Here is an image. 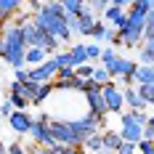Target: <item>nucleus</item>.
<instances>
[{
  "label": "nucleus",
  "instance_id": "obj_31",
  "mask_svg": "<svg viewBox=\"0 0 154 154\" xmlns=\"http://www.w3.org/2000/svg\"><path fill=\"white\" fill-rule=\"evenodd\" d=\"M117 154H138V149H136V143H133V141H122V143H120V149H117Z\"/></svg>",
  "mask_w": 154,
  "mask_h": 154
},
{
  "label": "nucleus",
  "instance_id": "obj_41",
  "mask_svg": "<svg viewBox=\"0 0 154 154\" xmlns=\"http://www.w3.org/2000/svg\"><path fill=\"white\" fill-rule=\"evenodd\" d=\"M136 0H112V5H120V8H128V5H133Z\"/></svg>",
  "mask_w": 154,
  "mask_h": 154
},
{
  "label": "nucleus",
  "instance_id": "obj_5",
  "mask_svg": "<svg viewBox=\"0 0 154 154\" xmlns=\"http://www.w3.org/2000/svg\"><path fill=\"white\" fill-rule=\"evenodd\" d=\"M120 120H122V128H120L122 141H133V143H138V141L143 138V125L136 122V117H133L130 112H122Z\"/></svg>",
  "mask_w": 154,
  "mask_h": 154
},
{
  "label": "nucleus",
  "instance_id": "obj_43",
  "mask_svg": "<svg viewBox=\"0 0 154 154\" xmlns=\"http://www.w3.org/2000/svg\"><path fill=\"white\" fill-rule=\"evenodd\" d=\"M98 154H117V152H109V149H101Z\"/></svg>",
  "mask_w": 154,
  "mask_h": 154
},
{
  "label": "nucleus",
  "instance_id": "obj_32",
  "mask_svg": "<svg viewBox=\"0 0 154 154\" xmlns=\"http://www.w3.org/2000/svg\"><path fill=\"white\" fill-rule=\"evenodd\" d=\"M141 64H154V51L146 45H141Z\"/></svg>",
  "mask_w": 154,
  "mask_h": 154
},
{
  "label": "nucleus",
  "instance_id": "obj_49",
  "mask_svg": "<svg viewBox=\"0 0 154 154\" xmlns=\"http://www.w3.org/2000/svg\"><path fill=\"white\" fill-rule=\"evenodd\" d=\"M5 154H8V152H5Z\"/></svg>",
  "mask_w": 154,
  "mask_h": 154
},
{
  "label": "nucleus",
  "instance_id": "obj_42",
  "mask_svg": "<svg viewBox=\"0 0 154 154\" xmlns=\"http://www.w3.org/2000/svg\"><path fill=\"white\" fill-rule=\"evenodd\" d=\"M141 43H143L146 48H152V51H154V35H146V37H143Z\"/></svg>",
  "mask_w": 154,
  "mask_h": 154
},
{
  "label": "nucleus",
  "instance_id": "obj_45",
  "mask_svg": "<svg viewBox=\"0 0 154 154\" xmlns=\"http://www.w3.org/2000/svg\"><path fill=\"white\" fill-rule=\"evenodd\" d=\"M149 125H152V128H154V114H149Z\"/></svg>",
  "mask_w": 154,
  "mask_h": 154
},
{
  "label": "nucleus",
  "instance_id": "obj_7",
  "mask_svg": "<svg viewBox=\"0 0 154 154\" xmlns=\"http://www.w3.org/2000/svg\"><path fill=\"white\" fill-rule=\"evenodd\" d=\"M51 133H53L56 143H69V146H75V136H72L69 120H51Z\"/></svg>",
  "mask_w": 154,
  "mask_h": 154
},
{
  "label": "nucleus",
  "instance_id": "obj_26",
  "mask_svg": "<svg viewBox=\"0 0 154 154\" xmlns=\"http://www.w3.org/2000/svg\"><path fill=\"white\" fill-rule=\"evenodd\" d=\"M53 59H56V64H59V69H64V66H72L69 51H56V53H53Z\"/></svg>",
  "mask_w": 154,
  "mask_h": 154
},
{
  "label": "nucleus",
  "instance_id": "obj_24",
  "mask_svg": "<svg viewBox=\"0 0 154 154\" xmlns=\"http://www.w3.org/2000/svg\"><path fill=\"white\" fill-rule=\"evenodd\" d=\"M93 80H96L98 85H106L109 80H112V77H109V72H106V66H101V64H98V66L93 69Z\"/></svg>",
  "mask_w": 154,
  "mask_h": 154
},
{
  "label": "nucleus",
  "instance_id": "obj_6",
  "mask_svg": "<svg viewBox=\"0 0 154 154\" xmlns=\"http://www.w3.org/2000/svg\"><path fill=\"white\" fill-rule=\"evenodd\" d=\"M56 72H59L56 59H45L43 64H37V66L29 69V80H35V82H51V80H56Z\"/></svg>",
  "mask_w": 154,
  "mask_h": 154
},
{
  "label": "nucleus",
  "instance_id": "obj_28",
  "mask_svg": "<svg viewBox=\"0 0 154 154\" xmlns=\"http://www.w3.org/2000/svg\"><path fill=\"white\" fill-rule=\"evenodd\" d=\"M53 154H77V146H69V143H53L48 146Z\"/></svg>",
  "mask_w": 154,
  "mask_h": 154
},
{
  "label": "nucleus",
  "instance_id": "obj_4",
  "mask_svg": "<svg viewBox=\"0 0 154 154\" xmlns=\"http://www.w3.org/2000/svg\"><path fill=\"white\" fill-rule=\"evenodd\" d=\"M29 136L37 146H53L56 138L51 133V117L48 114H40L37 120H32V128H29Z\"/></svg>",
  "mask_w": 154,
  "mask_h": 154
},
{
  "label": "nucleus",
  "instance_id": "obj_48",
  "mask_svg": "<svg viewBox=\"0 0 154 154\" xmlns=\"http://www.w3.org/2000/svg\"><path fill=\"white\" fill-rule=\"evenodd\" d=\"M104 3H112V0H104Z\"/></svg>",
  "mask_w": 154,
  "mask_h": 154
},
{
  "label": "nucleus",
  "instance_id": "obj_30",
  "mask_svg": "<svg viewBox=\"0 0 154 154\" xmlns=\"http://www.w3.org/2000/svg\"><path fill=\"white\" fill-rule=\"evenodd\" d=\"M88 61H98V56H101V45H96V43H88Z\"/></svg>",
  "mask_w": 154,
  "mask_h": 154
},
{
  "label": "nucleus",
  "instance_id": "obj_46",
  "mask_svg": "<svg viewBox=\"0 0 154 154\" xmlns=\"http://www.w3.org/2000/svg\"><path fill=\"white\" fill-rule=\"evenodd\" d=\"M3 27H5V19H3V16H0V29H3Z\"/></svg>",
  "mask_w": 154,
  "mask_h": 154
},
{
  "label": "nucleus",
  "instance_id": "obj_22",
  "mask_svg": "<svg viewBox=\"0 0 154 154\" xmlns=\"http://www.w3.org/2000/svg\"><path fill=\"white\" fill-rule=\"evenodd\" d=\"M114 59H117V48H112V45L101 48V56H98V64H101V66H109Z\"/></svg>",
  "mask_w": 154,
  "mask_h": 154
},
{
  "label": "nucleus",
  "instance_id": "obj_14",
  "mask_svg": "<svg viewBox=\"0 0 154 154\" xmlns=\"http://www.w3.org/2000/svg\"><path fill=\"white\" fill-rule=\"evenodd\" d=\"M48 56L45 48H37V45H29L27 48V53H24V64H32V66H37V64H43Z\"/></svg>",
  "mask_w": 154,
  "mask_h": 154
},
{
  "label": "nucleus",
  "instance_id": "obj_9",
  "mask_svg": "<svg viewBox=\"0 0 154 154\" xmlns=\"http://www.w3.org/2000/svg\"><path fill=\"white\" fill-rule=\"evenodd\" d=\"M96 16H93V11L85 5L82 11H80V16H77V35H82V37H91V32H93V27H96Z\"/></svg>",
  "mask_w": 154,
  "mask_h": 154
},
{
  "label": "nucleus",
  "instance_id": "obj_20",
  "mask_svg": "<svg viewBox=\"0 0 154 154\" xmlns=\"http://www.w3.org/2000/svg\"><path fill=\"white\" fill-rule=\"evenodd\" d=\"M64 5V11H66V16H80V11L88 5V0H59Z\"/></svg>",
  "mask_w": 154,
  "mask_h": 154
},
{
  "label": "nucleus",
  "instance_id": "obj_35",
  "mask_svg": "<svg viewBox=\"0 0 154 154\" xmlns=\"http://www.w3.org/2000/svg\"><path fill=\"white\" fill-rule=\"evenodd\" d=\"M146 35H154V11H149L146 24H143V37H146Z\"/></svg>",
  "mask_w": 154,
  "mask_h": 154
},
{
  "label": "nucleus",
  "instance_id": "obj_15",
  "mask_svg": "<svg viewBox=\"0 0 154 154\" xmlns=\"http://www.w3.org/2000/svg\"><path fill=\"white\" fill-rule=\"evenodd\" d=\"M122 93H125V106L128 109H146V101L136 93L133 85H130V88H122Z\"/></svg>",
  "mask_w": 154,
  "mask_h": 154
},
{
  "label": "nucleus",
  "instance_id": "obj_19",
  "mask_svg": "<svg viewBox=\"0 0 154 154\" xmlns=\"http://www.w3.org/2000/svg\"><path fill=\"white\" fill-rule=\"evenodd\" d=\"M53 91H56V88H53V80H51V82H40V88H37V96L32 98V106H40V104H43V101H45V98H48Z\"/></svg>",
  "mask_w": 154,
  "mask_h": 154
},
{
  "label": "nucleus",
  "instance_id": "obj_23",
  "mask_svg": "<svg viewBox=\"0 0 154 154\" xmlns=\"http://www.w3.org/2000/svg\"><path fill=\"white\" fill-rule=\"evenodd\" d=\"M8 101L14 104V109H21V112L29 106V98H24L21 93H8Z\"/></svg>",
  "mask_w": 154,
  "mask_h": 154
},
{
  "label": "nucleus",
  "instance_id": "obj_38",
  "mask_svg": "<svg viewBox=\"0 0 154 154\" xmlns=\"http://www.w3.org/2000/svg\"><path fill=\"white\" fill-rule=\"evenodd\" d=\"M27 154H53V152H51L48 146H37V143H35V146H27Z\"/></svg>",
  "mask_w": 154,
  "mask_h": 154
},
{
  "label": "nucleus",
  "instance_id": "obj_16",
  "mask_svg": "<svg viewBox=\"0 0 154 154\" xmlns=\"http://www.w3.org/2000/svg\"><path fill=\"white\" fill-rule=\"evenodd\" d=\"M69 59H72V66L88 64V48H85V43H75L69 48Z\"/></svg>",
  "mask_w": 154,
  "mask_h": 154
},
{
  "label": "nucleus",
  "instance_id": "obj_12",
  "mask_svg": "<svg viewBox=\"0 0 154 154\" xmlns=\"http://www.w3.org/2000/svg\"><path fill=\"white\" fill-rule=\"evenodd\" d=\"M136 82H141V85H154V64H141L136 66Z\"/></svg>",
  "mask_w": 154,
  "mask_h": 154
},
{
  "label": "nucleus",
  "instance_id": "obj_2",
  "mask_svg": "<svg viewBox=\"0 0 154 154\" xmlns=\"http://www.w3.org/2000/svg\"><path fill=\"white\" fill-rule=\"evenodd\" d=\"M66 19H69V16L51 14V11H45V8H40L37 14H32V21L37 24V29H43V32H48V35H53L59 43H69V40H72V29H69Z\"/></svg>",
  "mask_w": 154,
  "mask_h": 154
},
{
  "label": "nucleus",
  "instance_id": "obj_25",
  "mask_svg": "<svg viewBox=\"0 0 154 154\" xmlns=\"http://www.w3.org/2000/svg\"><path fill=\"white\" fill-rule=\"evenodd\" d=\"M109 3H104V0H88V8L93 11V16L98 19V16H104V11H106Z\"/></svg>",
  "mask_w": 154,
  "mask_h": 154
},
{
  "label": "nucleus",
  "instance_id": "obj_10",
  "mask_svg": "<svg viewBox=\"0 0 154 154\" xmlns=\"http://www.w3.org/2000/svg\"><path fill=\"white\" fill-rule=\"evenodd\" d=\"M85 101H88V112L91 114H96V117H106V104H104V96H101V91H91L85 93Z\"/></svg>",
  "mask_w": 154,
  "mask_h": 154
},
{
  "label": "nucleus",
  "instance_id": "obj_34",
  "mask_svg": "<svg viewBox=\"0 0 154 154\" xmlns=\"http://www.w3.org/2000/svg\"><path fill=\"white\" fill-rule=\"evenodd\" d=\"M72 77H75V66H64L56 72V80H72Z\"/></svg>",
  "mask_w": 154,
  "mask_h": 154
},
{
  "label": "nucleus",
  "instance_id": "obj_1",
  "mask_svg": "<svg viewBox=\"0 0 154 154\" xmlns=\"http://www.w3.org/2000/svg\"><path fill=\"white\" fill-rule=\"evenodd\" d=\"M24 53H27V37L21 24L5 21V27L0 29V59L16 69V66H24Z\"/></svg>",
  "mask_w": 154,
  "mask_h": 154
},
{
  "label": "nucleus",
  "instance_id": "obj_8",
  "mask_svg": "<svg viewBox=\"0 0 154 154\" xmlns=\"http://www.w3.org/2000/svg\"><path fill=\"white\" fill-rule=\"evenodd\" d=\"M8 125H11L14 133L24 136V133H29V128H32V117L27 114V109H24V112H21V109H14L11 117H8Z\"/></svg>",
  "mask_w": 154,
  "mask_h": 154
},
{
  "label": "nucleus",
  "instance_id": "obj_21",
  "mask_svg": "<svg viewBox=\"0 0 154 154\" xmlns=\"http://www.w3.org/2000/svg\"><path fill=\"white\" fill-rule=\"evenodd\" d=\"M122 16H125V8H120V5H112V3H109L106 11H104V19H106V24H112V27H114V24H117Z\"/></svg>",
  "mask_w": 154,
  "mask_h": 154
},
{
  "label": "nucleus",
  "instance_id": "obj_39",
  "mask_svg": "<svg viewBox=\"0 0 154 154\" xmlns=\"http://www.w3.org/2000/svg\"><path fill=\"white\" fill-rule=\"evenodd\" d=\"M24 3H27V5L32 8V14H37V11L43 8V3H40V0H24Z\"/></svg>",
  "mask_w": 154,
  "mask_h": 154
},
{
  "label": "nucleus",
  "instance_id": "obj_13",
  "mask_svg": "<svg viewBox=\"0 0 154 154\" xmlns=\"http://www.w3.org/2000/svg\"><path fill=\"white\" fill-rule=\"evenodd\" d=\"M101 141H104V149L117 152L122 143V136H120V130H101Z\"/></svg>",
  "mask_w": 154,
  "mask_h": 154
},
{
  "label": "nucleus",
  "instance_id": "obj_27",
  "mask_svg": "<svg viewBox=\"0 0 154 154\" xmlns=\"http://www.w3.org/2000/svg\"><path fill=\"white\" fill-rule=\"evenodd\" d=\"M93 69H96V66L88 61V64H80V66H75V75L82 77V80H88V77H93Z\"/></svg>",
  "mask_w": 154,
  "mask_h": 154
},
{
  "label": "nucleus",
  "instance_id": "obj_11",
  "mask_svg": "<svg viewBox=\"0 0 154 154\" xmlns=\"http://www.w3.org/2000/svg\"><path fill=\"white\" fill-rule=\"evenodd\" d=\"M91 37L96 40V43H109V45H112V40L117 37V29H114V27H109L106 21H96Z\"/></svg>",
  "mask_w": 154,
  "mask_h": 154
},
{
  "label": "nucleus",
  "instance_id": "obj_47",
  "mask_svg": "<svg viewBox=\"0 0 154 154\" xmlns=\"http://www.w3.org/2000/svg\"><path fill=\"white\" fill-rule=\"evenodd\" d=\"M0 154H5V146H3V141H0Z\"/></svg>",
  "mask_w": 154,
  "mask_h": 154
},
{
  "label": "nucleus",
  "instance_id": "obj_18",
  "mask_svg": "<svg viewBox=\"0 0 154 154\" xmlns=\"http://www.w3.org/2000/svg\"><path fill=\"white\" fill-rule=\"evenodd\" d=\"M82 149L88 154H98L101 149H104V141H101V133H93V136H88L85 138V143H82Z\"/></svg>",
  "mask_w": 154,
  "mask_h": 154
},
{
  "label": "nucleus",
  "instance_id": "obj_40",
  "mask_svg": "<svg viewBox=\"0 0 154 154\" xmlns=\"http://www.w3.org/2000/svg\"><path fill=\"white\" fill-rule=\"evenodd\" d=\"M143 138L154 141V128H152V125H143Z\"/></svg>",
  "mask_w": 154,
  "mask_h": 154
},
{
  "label": "nucleus",
  "instance_id": "obj_44",
  "mask_svg": "<svg viewBox=\"0 0 154 154\" xmlns=\"http://www.w3.org/2000/svg\"><path fill=\"white\" fill-rule=\"evenodd\" d=\"M146 3H149V11H154V0H146Z\"/></svg>",
  "mask_w": 154,
  "mask_h": 154
},
{
  "label": "nucleus",
  "instance_id": "obj_17",
  "mask_svg": "<svg viewBox=\"0 0 154 154\" xmlns=\"http://www.w3.org/2000/svg\"><path fill=\"white\" fill-rule=\"evenodd\" d=\"M21 5H24V0H0V16L8 21L11 16H16L21 11Z\"/></svg>",
  "mask_w": 154,
  "mask_h": 154
},
{
  "label": "nucleus",
  "instance_id": "obj_33",
  "mask_svg": "<svg viewBox=\"0 0 154 154\" xmlns=\"http://www.w3.org/2000/svg\"><path fill=\"white\" fill-rule=\"evenodd\" d=\"M14 80H16V82H24V80H29V69H24V66H16V69H14Z\"/></svg>",
  "mask_w": 154,
  "mask_h": 154
},
{
  "label": "nucleus",
  "instance_id": "obj_36",
  "mask_svg": "<svg viewBox=\"0 0 154 154\" xmlns=\"http://www.w3.org/2000/svg\"><path fill=\"white\" fill-rule=\"evenodd\" d=\"M5 152L8 154H27V146H21V141H16L11 146H5Z\"/></svg>",
  "mask_w": 154,
  "mask_h": 154
},
{
  "label": "nucleus",
  "instance_id": "obj_3",
  "mask_svg": "<svg viewBox=\"0 0 154 154\" xmlns=\"http://www.w3.org/2000/svg\"><path fill=\"white\" fill-rule=\"evenodd\" d=\"M101 96H104V104H106L109 114H122L125 112V93L114 80H109L106 85L101 88Z\"/></svg>",
  "mask_w": 154,
  "mask_h": 154
},
{
  "label": "nucleus",
  "instance_id": "obj_29",
  "mask_svg": "<svg viewBox=\"0 0 154 154\" xmlns=\"http://www.w3.org/2000/svg\"><path fill=\"white\" fill-rule=\"evenodd\" d=\"M136 149H138V154H154V141L141 138L138 143H136Z\"/></svg>",
  "mask_w": 154,
  "mask_h": 154
},
{
  "label": "nucleus",
  "instance_id": "obj_37",
  "mask_svg": "<svg viewBox=\"0 0 154 154\" xmlns=\"http://www.w3.org/2000/svg\"><path fill=\"white\" fill-rule=\"evenodd\" d=\"M11 112H14V104L5 98V104H0V117H5V120H8V117H11Z\"/></svg>",
  "mask_w": 154,
  "mask_h": 154
}]
</instances>
